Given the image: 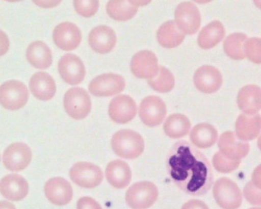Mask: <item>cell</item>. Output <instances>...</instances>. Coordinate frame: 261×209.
Masks as SVG:
<instances>
[{
  "instance_id": "7c38bea8",
  "label": "cell",
  "mask_w": 261,
  "mask_h": 209,
  "mask_svg": "<svg viewBox=\"0 0 261 209\" xmlns=\"http://www.w3.org/2000/svg\"><path fill=\"white\" fill-rule=\"evenodd\" d=\"M175 22L178 28L187 35H193L199 30L201 16L195 4L184 2L176 7L175 11Z\"/></svg>"
},
{
  "instance_id": "4fadbf2b",
  "label": "cell",
  "mask_w": 261,
  "mask_h": 209,
  "mask_svg": "<svg viewBox=\"0 0 261 209\" xmlns=\"http://www.w3.org/2000/svg\"><path fill=\"white\" fill-rule=\"evenodd\" d=\"M59 71L62 79L70 85L82 83L86 73L83 62L74 54L62 56L59 62Z\"/></svg>"
},
{
  "instance_id": "d4e9b609",
  "label": "cell",
  "mask_w": 261,
  "mask_h": 209,
  "mask_svg": "<svg viewBox=\"0 0 261 209\" xmlns=\"http://www.w3.org/2000/svg\"><path fill=\"white\" fill-rule=\"evenodd\" d=\"M27 60L35 68L46 69L53 64V54L46 44L41 41L33 42L27 51Z\"/></svg>"
},
{
  "instance_id": "9c48e42d",
  "label": "cell",
  "mask_w": 261,
  "mask_h": 209,
  "mask_svg": "<svg viewBox=\"0 0 261 209\" xmlns=\"http://www.w3.org/2000/svg\"><path fill=\"white\" fill-rule=\"evenodd\" d=\"M32 150L24 143H14L9 146L3 154L4 166L12 172H20L30 165L32 161Z\"/></svg>"
},
{
  "instance_id": "f1b7e54d",
  "label": "cell",
  "mask_w": 261,
  "mask_h": 209,
  "mask_svg": "<svg viewBox=\"0 0 261 209\" xmlns=\"http://www.w3.org/2000/svg\"><path fill=\"white\" fill-rule=\"evenodd\" d=\"M191 123L186 116L175 114L166 119L163 129L167 137L172 139H179L185 137L190 131Z\"/></svg>"
},
{
  "instance_id": "ffe728a7",
  "label": "cell",
  "mask_w": 261,
  "mask_h": 209,
  "mask_svg": "<svg viewBox=\"0 0 261 209\" xmlns=\"http://www.w3.org/2000/svg\"><path fill=\"white\" fill-rule=\"evenodd\" d=\"M0 192L7 199L14 201H21L28 195L29 184L21 175L10 174L1 180Z\"/></svg>"
},
{
  "instance_id": "8d00e7d4",
  "label": "cell",
  "mask_w": 261,
  "mask_h": 209,
  "mask_svg": "<svg viewBox=\"0 0 261 209\" xmlns=\"http://www.w3.org/2000/svg\"><path fill=\"white\" fill-rule=\"evenodd\" d=\"M77 209H102V207L94 198L86 196L77 201Z\"/></svg>"
},
{
  "instance_id": "cb8c5ba5",
  "label": "cell",
  "mask_w": 261,
  "mask_h": 209,
  "mask_svg": "<svg viewBox=\"0 0 261 209\" xmlns=\"http://www.w3.org/2000/svg\"><path fill=\"white\" fill-rule=\"evenodd\" d=\"M235 129L238 137L244 141L256 138L261 131V116L242 114L237 119Z\"/></svg>"
},
{
  "instance_id": "4dcf8cb0",
  "label": "cell",
  "mask_w": 261,
  "mask_h": 209,
  "mask_svg": "<svg viewBox=\"0 0 261 209\" xmlns=\"http://www.w3.org/2000/svg\"><path fill=\"white\" fill-rule=\"evenodd\" d=\"M247 40V36L244 33L230 35L224 42V53L233 60H243L245 58L244 45Z\"/></svg>"
},
{
  "instance_id": "1f68e13d",
  "label": "cell",
  "mask_w": 261,
  "mask_h": 209,
  "mask_svg": "<svg viewBox=\"0 0 261 209\" xmlns=\"http://www.w3.org/2000/svg\"><path fill=\"white\" fill-rule=\"evenodd\" d=\"M149 85L157 92L168 93L175 86V77L169 69L160 66L158 76L149 80Z\"/></svg>"
},
{
  "instance_id": "9a60e30c",
  "label": "cell",
  "mask_w": 261,
  "mask_h": 209,
  "mask_svg": "<svg viewBox=\"0 0 261 209\" xmlns=\"http://www.w3.org/2000/svg\"><path fill=\"white\" fill-rule=\"evenodd\" d=\"M137 111L136 102L129 96H117L110 103V117L113 121L120 124L130 122L137 115Z\"/></svg>"
},
{
  "instance_id": "5bb4252c",
  "label": "cell",
  "mask_w": 261,
  "mask_h": 209,
  "mask_svg": "<svg viewBox=\"0 0 261 209\" xmlns=\"http://www.w3.org/2000/svg\"><path fill=\"white\" fill-rule=\"evenodd\" d=\"M82 39V33L79 27L71 22L59 24L53 33L55 44L64 51H72L77 48Z\"/></svg>"
},
{
  "instance_id": "60d3db41",
  "label": "cell",
  "mask_w": 261,
  "mask_h": 209,
  "mask_svg": "<svg viewBox=\"0 0 261 209\" xmlns=\"http://www.w3.org/2000/svg\"><path fill=\"white\" fill-rule=\"evenodd\" d=\"M129 1L135 7H144L150 4L152 0H129Z\"/></svg>"
},
{
  "instance_id": "83f0119b",
  "label": "cell",
  "mask_w": 261,
  "mask_h": 209,
  "mask_svg": "<svg viewBox=\"0 0 261 209\" xmlns=\"http://www.w3.org/2000/svg\"><path fill=\"white\" fill-rule=\"evenodd\" d=\"M218 131L209 123H199L191 131L190 140L194 146L206 149L214 146L218 140Z\"/></svg>"
},
{
  "instance_id": "e575fe53",
  "label": "cell",
  "mask_w": 261,
  "mask_h": 209,
  "mask_svg": "<svg viewBox=\"0 0 261 209\" xmlns=\"http://www.w3.org/2000/svg\"><path fill=\"white\" fill-rule=\"evenodd\" d=\"M74 7L82 17H92L98 11L99 0H74Z\"/></svg>"
},
{
  "instance_id": "d6a6232c",
  "label": "cell",
  "mask_w": 261,
  "mask_h": 209,
  "mask_svg": "<svg viewBox=\"0 0 261 209\" xmlns=\"http://www.w3.org/2000/svg\"><path fill=\"white\" fill-rule=\"evenodd\" d=\"M241 161L233 160L226 157L221 152H216L213 157V166L217 171L223 173L233 172L239 167Z\"/></svg>"
},
{
  "instance_id": "bcb514c9",
  "label": "cell",
  "mask_w": 261,
  "mask_h": 209,
  "mask_svg": "<svg viewBox=\"0 0 261 209\" xmlns=\"http://www.w3.org/2000/svg\"><path fill=\"white\" fill-rule=\"evenodd\" d=\"M6 1H7V2L10 3H16L19 2V1H22V0H6Z\"/></svg>"
},
{
  "instance_id": "8992f818",
  "label": "cell",
  "mask_w": 261,
  "mask_h": 209,
  "mask_svg": "<svg viewBox=\"0 0 261 209\" xmlns=\"http://www.w3.org/2000/svg\"><path fill=\"white\" fill-rule=\"evenodd\" d=\"M29 99L27 87L18 81H9L0 88V102L6 109L17 111L27 104Z\"/></svg>"
},
{
  "instance_id": "d590c367",
  "label": "cell",
  "mask_w": 261,
  "mask_h": 209,
  "mask_svg": "<svg viewBox=\"0 0 261 209\" xmlns=\"http://www.w3.org/2000/svg\"><path fill=\"white\" fill-rule=\"evenodd\" d=\"M244 195L250 204L261 206V189L256 187L252 181H249L244 186Z\"/></svg>"
},
{
  "instance_id": "f546056e",
  "label": "cell",
  "mask_w": 261,
  "mask_h": 209,
  "mask_svg": "<svg viewBox=\"0 0 261 209\" xmlns=\"http://www.w3.org/2000/svg\"><path fill=\"white\" fill-rule=\"evenodd\" d=\"M137 11V7L131 4L129 0H109L107 5V12L110 17L120 22L133 19Z\"/></svg>"
},
{
  "instance_id": "5b68a950",
  "label": "cell",
  "mask_w": 261,
  "mask_h": 209,
  "mask_svg": "<svg viewBox=\"0 0 261 209\" xmlns=\"http://www.w3.org/2000/svg\"><path fill=\"white\" fill-rule=\"evenodd\" d=\"M64 107L71 118L83 120L91 112V97L83 88H71L64 97Z\"/></svg>"
},
{
  "instance_id": "f6af8a7d",
  "label": "cell",
  "mask_w": 261,
  "mask_h": 209,
  "mask_svg": "<svg viewBox=\"0 0 261 209\" xmlns=\"http://www.w3.org/2000/svg\"><path fill=\"white\" fill-rule=\"evenodd\" d=\"M257 146L258 148H259V149H260L261 151V135L259 136V138H258Z\"/></svg>"
},
{
  "instance_id": "2e32d148",
  "label": "cell",
  "mask_w": 261,
  "mask_h": 209,
  "mask_svg": "<svg viewBox=\"0 0 261 209\" xmlns=\"http://www.w3.org/2000/svg\"><path fill=\"white\" fill-rule=\"evenodd\" d=\"M193 80L197 89L204 94L216 92L223 82L219 70L211 65H204L198 68L194 74Z\"/></svg>"
},
{
  "instance_id": "30bf717a",
  "label": "cell",
  "mask_w": 261,
  "mask_h": 209,
  "mask_svg": "<svg viewBox=\"0 0 261 209\" xmlns=\"http://www.w3.org/2000/svg\"><path fill=\"white\" fill-rule=\"evenodd\" d=\"M126 86L124 79L119 74L108 73L91 81L89 91L96 97H111L122 92Z\"/></svg>"
},
{
  "instance_id": "d6986e66",
  "label": "cell",
  "mask_w": 261,
  "mask_h": 209,
  "mask_svg": "<svg viewBox=\"0 0 261 209\" xmlns=\"http://www.w3.org/2000/svg\"><path fill=\"white\" fill-rule=\"evenodd\" d=\"M90 46L99 54L111 53L117 42L115 32L107 25H100L91 30L88 37Z\"/></svg>"
},
{
  "instance_id": "f35d334b",
  "label": "cell",
  "mask_w": 261,
  "mask_h": 209,
  "mask_svg": "<svg viewBox=\"0 0 261 209\" xmlns=\"http://www.w3.org/2000/svg\"><path fill=\"white\" fill-rule=\"evenodd\" d=\"M181 209H209L207 204L200 200H190L182 206Z\"/></svg>"
},
{
  "instance_id": "44dd1931",
  "label": "cell",
  "mask_w": 261,
  "mask_h": 209,
  "mask_svg": "<svg viewBox=\"0 0 261 209\" xmlns=\"http://www.w3.org/2000/svg\"><path fill=\"white\" fill-rule=\"evenodd\" d=\"M237 102L244 114H257L261 110V88L254 85L244 86L238 92Z\"/></svg>"
},
{
  "instance_id": "b9f144b4",
  "label": "cell",
  "mask_w": 261,
  "mask_h": 209,
  "mask_svg": "<svg viewBox=\"0 0 261 209\" xmlns=\"http://www.w3.org/2000/svg\"><path fill=\"white\" fill-rule=\"evenodd\" d=\"M0 209H16L13 204L8 201H2L0 202Z\"/></svg>"
},
{
  "instance_id": "8fae6325",
  "label": "cell",
  "mask_w": 261,
  "mask_h": 209,
  "mask_svg": "<svg viewBox=\"0 0 261 209\" xmlns=\"http://www.w3.org/2000/svg\"><path fill=\"white\" fill-rule=\"evenodd\" d=\"M130 69L137 79H154L160 71L158 59L152 51L148 50L139 51L131 60Z\"/></svg>"
},
{
  "instance_id": "484cf974",
  "label": "cell",
  "mask_w": 261,
  "mask_h": 209,
  "mask_svg": "<svg viewBox=\"0 0 261 209\" xmlns=\"http://www.w3.org/2000/svg\"><path fill=\"white\" fill-rule=\"evenodd\" d=\"M159 43L163 48H174L182 43L185 34L178 28L175 21H168L163 23L157 32Z\"/></svg>"
},
{
  "instance_id": "ee69618b",
  "label": "cell",
  "mask_w": 261,
  "mask_h": 209,
  "mask_svg": "<svg viewBox=\"0 0 261 209\" xmlns=\"http://www.w3.org/2000/svg\"><path fill=\"white\" fill-rule=\"evenodd\" d=\"M254 3V5L257 7L258 9L261 10V0H253Z\"/></svg>"
},
{
  "instance_id": "836d02e7",
  "label": "cell",
  "mask_w": 261,
  "mask_h": 209,
  "mask_svg": "<svg viewBox=\"0 0 261 209\" xmlns=\"http://www.w3.org/2000/svg\"><path fill=\"white\" fill-rule=\"evenodd\" d=\"M246 57L254 64H261V38H250L244 45Z\"/></svg>"
},
{
  "instance_id": "ab89813d",
  "label": "cell",
  "mask_w": 261,
  "mask_h": 209,
  "mask_svg": "<svg viewBox=\"0 0 261 209\" xmlns=\"http://www.w3.org/2000/svg\"><path fill=\"white\" fill-rule=\"evenodd\" d=\"M252 182L258 189H261V164L253 171L252 175Z\"/></svg>"
},
{
  "instance_id": "7bdbcfd3",
  "label": "cell",
  "mask_w": 261,
  "mask_h": 209,
  "mask_svg": "<svg viewBox=\"0 0 261 209\" xmlns=\"http://www.w3.org/2000/svg\"><path fill=\"white\" fill-rule=\"evenodd\" d=\"M195 3L198 4H206L208 3L212 2L213 0H193Z\"/></svg>"
},
{
  "instance_id": "7a4b0ae2",
  "label": "cell",
  "mask_w": 261,
  "mask_h": 209,
  "mask_svg": "<svg viewBox=\"0 0 261 209\" xmlns=\"http://www.w3.org/2000/svg\"><path fill=\"white\" fill-rule=\"evenodd\" d=\"M114 153L126 160H134L142 155L145 149L143 137L136 131L121 129L117 131L111 140Z\"/></svg>"
},
{
  "instance_id": "6da1fadb",
  "label": "cell",
  "mask_w": 261,
  "mask_h": 209,
  "mask_svg": "<svg viewBox=\"0 0 261 209\" xmlns=\"http://www.w3.org/2000/svg\"><path fill=\"white\" fill-rule=\"evenodd\" d=\"M167 171L172 181L189 195H204L213 185V172L208 160L185 140L175 143L171 149Z\"/></svg>"
},
{
  "instance_id": "74e56055",
  "label": "cell",
  "mask_w": 261,
  "mask_h": 209,
  "mask_svg": "<svg viewBox=\"0 0 261 209\" xmlns=\"http://www.w3.org/2000/svg\"><path fill=\"white\" fill-rule=\"evenodd\" d=\"M62 0H33L38 7L44 9H51L57 7L62 3Z\"/></svg>"
},
{
  "instance_id": "52a82bcc",
  "label": "cell",
  "mask_w": 261,
  "mask_h": 209,
  "mask_svg": "<svg viewBox=\"0 0 261 209\" xmlns=\"http://www.w3.org/2000/svg\"><path fill=\"white\" fill-rule=\"evenodd\" d=\"M70 177L80 187L93 189L102 182L103 173L100 167L93 163L79 162L71 168Z\"/></svg>"
},
{
  "instance_id": "ba28073f",
  "label": "cell",
  "mask_w": 261,
  "mask_h": 209,
  "mask_svg": "<svg viewBox=\"0 0 261 209\" xmlns=\"http://www.w3.org/2000/svg\"><path fill=\"white\" fill-rule=\"evenodd\" d=\"M166 103L160 97L149 96L142 100L139 109V115L143 124L155 127L163 123L166 116Z\"/></svg>"
},
{
  "instance_id": "7dc6e473",
  "label": "cell",
  "mask_w": 261,
  "mask_h": 209,
  "mask_svg": "<svg viewBox=\"0 0 261 209\" xmlns=\"http://www.w3.org/2000/svg\"><path fill=\"white\" fill-rule=\"evenodd\" d=\"M250 209H261V207H252V208Z\"/></svg>"
},
{
  "instance_id": "7402d4cb",
  "label": "cell",
  "mask_w": 261,
  "mask_h": 209,
  "mask_svg": "<svg viewBox=\"0 0 261 209\" xmlns=\"http://www.w3.org/2000/svg\"><path fill=\"white\" fill-rule=\"evenodd\" d=\"M32 94L40 100L47 101L54 97L56 85L54 79L45 72H37L31 77L30 82Z\"/></svg>"
},
{
  "instance_id": "3957f363",
  "label": "cell",
  "mask_w": 261,
  "mask_h": 209,
  "mask_svg": "<svg viewBox=\"0 0 261 209\" xmlns=\"http://www.w3.org/2000/svg\"><path fill=\"white\" fill-rule=\"evenodd\" d=\"M158 196V188L154 183L148 181H139L128 189L126 201L132 209H147L153 205Z\"/></svg>"
},
{
  "instance_id": "4316f807",
  "label": "cell",
  "mask_w": 261,
  "mask_h": 209,
  "mask_svg": "<svg viewBox=\"0 0 261 209\" xmlns=\"http://www.w3.org/2000/svg\"><path fill=\"white\" fill-rule=\"evenodd\" d=\"M225 36L224 25L219 21H213L204 27L198 37V45L202 49H210L221 42Z\"/></svg>"
},
{
  "instance_id": "603a6c76",
  "label": "cell",
  "mask_w": 261,
  "mask_h": 209,
  "mask_svg": "<svg viewBox=\"0 0 261 209\" xmlns=\"http://www.w3.org/2000/svg\"><path fill=\"white\" fill-rule=\"evenodd\" d=\"M106 178L108 182L116 189H124L130 183L132 173L130 168L126 162L116 160L111 161L107 166Z\"/></svg>"
},
{
  "instance_id": "e0dca14e",
  "label": "cell",
  "mask_w": 261,
  "mask_h": 209,
  "mask_svg": "<svg viewBox=\"0 0 261 209\" xmlns=\"http://www.w3.org/2000/svg\"><path fill=\"white\" fill-rule=\"evenodd\" d=\"M220 152L233 160H240L248 154L250 146L240 139L236 133L227 131L221 134L218 140Z\"/></svg>"
},
{
  "instance_id": "ac0fdd59",
  "label": "cell",
  "mask_w": 261,
  "mask_h": 209,
  "mask_svg": "<svg viewBox=\"0 0 261 209\" xmlns=\"http://www.w3.org/2000/svg\"><path fill=\"white\" fill-rule=\"evenodd\" d=\"M45 194L48 201L53 204L65 205L72 199L73 189L71 185L65 178L56 177L45 183Z\"/></svg>"
},
{
  "instance_id": "277c9868",
  "label": "cell",
  "mask_w": 261,
  "mask_h": 209,
  "mask_svg": "<svg viewBox=\"0 0 261 209\" xmlns=\"http://www.w3.org/2000/svg\"><path fill=\"white\" fill-rule=\"evenodd\" d=\"M214 197L217 204L223 209H238L242 203V193L236 183L227 178L215 181Z\"/></svg>"
}]
</instances>
